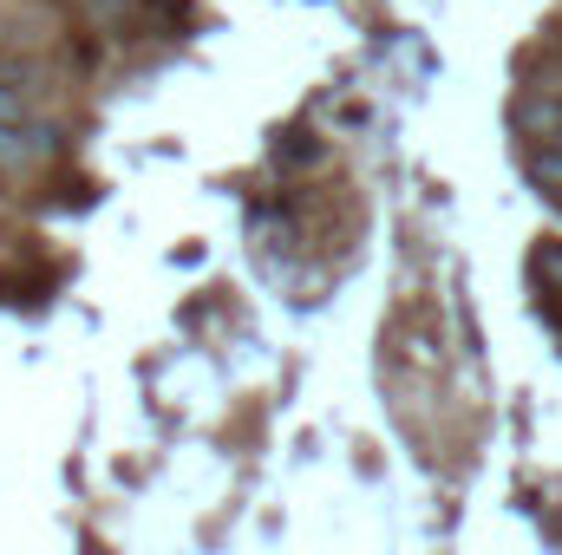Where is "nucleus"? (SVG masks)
I'll list each match as a JSON object with an SVG mask.
<instances>
[{
	"instance_id": "nucleus-4",
	"label": "nucleus",
	"mask_w": 562,
	"mask_h": 555,
	"mask_svg": "<svg viewBox=\"0 0 562 555\" xmlns=\"http://www.w3.org/2000/svg\"><path fill=\"white\" fill-rule=\"evenodd\" d=\"M33 79V59H20V53H0V86H26Z\"/></svg>"
},
{
	"instance_id": "nucleus-6",
	"label": "nucleus",
	"mask_w": 562,
	"mask_h": 555,
	"mask_svg": "<svg viewBox=\"0 0 562 555\" xmlns=\"http://www.w3.org/2000/svg\"><path fill=\"white\" fill-rule=\"evenodd\" d=\"M550 144H557V150H562V132H557V138H550Z\"/></svg>"
},
{
	"instance_id": "nucleus-2",
	"label": "nucleus",
	"mask_w": 562,
	"mask_h": 555,
	"mask_svg": "<svg viewBox=\"0 0 562 555\" xmlns=\"http://www.w3.org/2000/svg\"><path fill=\"white\" fill-rule=\"evenodd\" d=\"M524 170H530V183H537V190H543V196L562 209V150H557V144H530Z\"/></svg>"
},
{
	"instance_id": "nucleus-3",
	"label": "nucleus",
	"mask_w": 562,
	"mask_h": 555,
	"mask_svg": "<svg viewBox=\"0 0 562 555\" xmlns=\"http://www.w3.org/2000/svg\"><path fill=\"white\" fill-rule=\"evenodd\" d=\"M530 269H537V281H543V287H550V294H562V242H543V249H537V262H530Z\"/></svg>"
},
{
	"instance_id": "nucleus-1",
	"label": "nucleus",
	"mask_w": 562,
	"mask_h": 555,
	"mask_svg": "<svg viewBox=\"0 0 562 555\" xmlns=\"http://www.w3.org/2000/svg\"><path fill=\"white\" fill-rule=\"evenodd\" d=\"M510 118H517V132H524L530 144H550L562 132V92H543V86H537V92H524Z\"/></svg>"
},
{
	"instance_id": "nucleus-5",
	"label": "nucleus",
	"mask_w": 562,
	"mask_h": 555,
	"mask_svg": "<svg viewBox=\"0 0 562 555\" xmlns=\"http://www.w3.org/2000/svg\"><path fill=\"white\" fill-rule=\"evenodd\" d=\"M0 118H20V86H0Z\"/></svg>"
}]
</instances>
